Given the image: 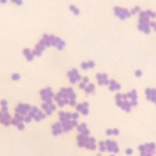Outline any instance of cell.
<instances>
[{
    "label": "cell",
    "mask_w": 156,
    "mask_h": 156,
    "mask_svg": "<svg viewBox=\"0 0 156 156\" xmlns=\"http://www.w3.org/2000/svg\"><path fill=\"white\" fill-rule=\"evenodd\" d=\"M54 46H55L57 50H62V49L66 46V43H65L63 39L56 37V38H55V41H54Z\"/></svg>",
    "instance_id": "26"
},
{
    "label": "cell",
    "mask_w": 156,
    "mask_h": 156,
    "mask_svg": "<svg viewBox=\"0 0 156 156\" xmlns=\"http://www.w3.org/2000/svg\"><path fill=\"white\" fill-rule=\"evenodd\" d=\"M76 111L83 116H87L89 113V104L87 101H83V102H79L76 105Z\"/></svg>",
    "instance_id": "11"
},
{
    "label": "cell",
    "mask_w": 156,
    "mask_h": 156,
    "mask_svg": "<svg viewBox=\"0 0 156 156\" xmlns=\"http://www.w3.org/2000/svg\"><path fill=\"white\" fill-rule=\"evenodd\" d=\"M11 119H12V117H11V115H10L9 111L7 112H4V111L0 110V123L1 124H4L5 127H9L11 124Z\"/></svg>",
    "instance_id": "13"
},
{
    "label": "cell",
    "mask_w": 156,
    "mask_h": 156,
    "mask_svg": "<svg viewBox=\"0 0 156 156\" xmlns=\"http://www.w3.org/2000/svg\"><path fill=\"white\" fill-rule=\"evenodd\" d=\"M67 119H72V112H67V111H60L58 112V121L63 122Z\"/></svg>",
    "instance_id": "24"
},
{
    "label": "cell",
    "mask_w": 156,
    "mask_h": 156,
    "mask_svg": "<svg viewBox=\"0 0 156 156\" xmlns=\"http://www.w3.org/2000/svg\"><path fill=\"white\" fill-rule=\"evenodd\" d=\"M39 95H40L43 101H52L54 96H55V93L52 91V89L50 87H46V88H43L39 91Z\"/></svg>",
    "instance_id": "5"
},
{
    "label": "cell",
    "mask_w": 156,
    "mask_h": 156,
    "mask_svg": "<svg viewBox=\"0 0 156 156\" xmlns=\"http://www.w3.org/2000/svg\"><path fill=\"white\" fill-rule=\"evenodd\" d=\"M110 156H116V155H115V154H111V155H110Z\"/></svg>",
    "instance_id": "48"
},
{
    "label": "cell",
    "mask_w": 156,
    "mask_h": 156,
    "mask_svg": "<svg viewBox=\"0 0 156 156\" xmlns=\"http://www.w3.org/2000/svg\"><path fill=\"white\" fill-rule=\"evenodd\" d=\"M55 35H52V34H44L43 37H41V41L45 44V46L48 48V46H54V41H55Z\"/></svg>",
    "instance_id": "15"
},
{
    "label": "cell",
    "mask_w": 156,
    "mask_h": 156,
    "mask_svg": "<svg viewBox=\"0 0 156 156\" xmlns=\"http://www.w3.org/2000/svg\"><path fill=\"white\" fill-rule=\"evenodd\" d=\"M140 12H141V11H140V7H138V6L134 7L133 10H130V15H139Z\"/></svg>",
    "instance_id": "35"
},
{
    "label": "cell",
    "mask_w": 156,
    "mask_h": 156,
    "mask_svg": "<svg viewBox=\"0 0 156 156\" xmlns=\"http://www.w3.org/2000/svg\"><path fill=\"white\" fill-rule=\"evenodd\" d=\"M58 93L65 98V101H66V105H76V100H77V95L74 93V90L72 88H61L58 90Z\"/></svg>",
    "instance_id": "1"
},
{
    "label": "cell",
    "mask_w": 156,
    "mask_h": 156,
    "mask_svg": "<svg viewBox=\"0 0 156 156\" xmlns=\"http://www.w3.org/2000/svg\"><path fill=\"white\" fill-rule=\"evenodd\" d=\"M105 143H106V147H107V151H108V152L116 155V154L119 151V147H118V145H117V143H116L115 140L107 139V140H105Z\"/></svg>",
    "instance_id": "12"
},
{
    "label": "cell",
    "mask_w": 156,
    "mask_h": 156,
    "mask_svg": "<svg viewBox=\"0 0 156 156\" xmlns=\"http://www.w3.org/2000/svg\"><path fill=\"white\" fill-rule=\"evenodd\" d=\"M68 9H69V11H71V12H72L73 15H77V16H78V15L80 13L79 9H78V7L76 6V5H69V6H68Z\"/></svg>",
    "instance_id": "32"
},
{
    "label": "cell",
    "mask_w": 156,
    "mask_h": 156,
    "mask_svg": "<svg viewBox=\"0 0 156 156\" xmlns=\"http://www.w3.org/2000/svg\"><path fill=\"white\" fill-rule=\"evenodd\" d=\"M11 79H12L13 82H17V80H20V79H21V74H20V73H17V72H15V73H12V74H11Z\"/></svg>",
    "instance_id": "34"
},
{
    "label": "cell",
    "mask_w": 156,
    "mask_h": 156,
    "mask_svg": "<svg viewBox=\"0 0 156 156\" xmlns=\"http://www.w3.org/2000/svg\"><path fill=\"white\" fill-rule=\"evenodd\" d=\"M139 151L140 154H150L154 155L156 151V145L154 143H147V144H143L139 146Z\"/></svg>",
    "instance_id": "8"
},
{
    "label": "cell",
    "mask_w": 156,
    "mask_h": 156,
    "mask_svg": "<svg viewBox=\"0 0 156 156\" xmlns=\"http://www.w3.org/2000/svg\"><path fill=\"white\" fill-rule=\"evenodd\" d=\"M85 87H87V83H84V82H82V80H80V82H79V88L84 90V88H85Z\"/></svg>",
    "instance_id": "39"
},
{
    "label": "cell",
    "mask_w": 156,
    "mask_h": 156,
    "mask_svg": "<svg viewBox=\"0 0 156 156\" xmlns=\"http://www.w3.org/2000/svg\"><path fill=\"white\" fill-rule=\"evenodd\" d=\"M62 123V129H63V133L66 132H69L72 130L73 128H76L78 126V122L76 119H67V121H63L61 122Z\"/></svg>",
    "instance_id": "10"
},
{
    "label": "cell",
    "mask_w": 156,
    "mask_h": 156,
    "mask_svg": "<svg viewBox=\"0 0 156 156\" xmlns=\"http://www.w3.org/2000/svg\"><path fill=\"white\" fill-rule=\"evenodd\" d=\"M150 26H151V28H154V30L156 32V22H154V21H150Z\"/></svg>",
    "instance_id": "41"
},
{
    "label": "cell",
    "mask_w": 156,
    "mask_h": 156,
    "mask_svg": "<svg viewBox=\"0 0 156 156\" xmlns=\"http://www.w3.org/2000/svg\"><path fill=\"white\" fill-rule=\"evenodd\" d=\"M0 110L4 111V112H7V111H9V104H7V100H5V99L0 100Z\"/></svg>",
    "instance_id": "30"
},
{
    "label": "cell",
    "mask_w": 156,
    "mask_h": 156,
    "mask_svg": "<svg viewBox=\"0 0 156 156\" xmlns=\"http://www.w3.org/2000/svg\"><path fill=\"white\" fill-rule=\"evenodd\" d=\"M140 156H152V155H150V154H140Z\"/></svg>",
    "instance_id": "46"
},
{
    "label": "cell",
    "mask_w": 156,
    "mask_h": 156,
    "mask_svg": "<svg viewBox=\"0 0 156 156\" xmlns=\"http://www.w3.org/2000/svg\"><path fill=\"white\" fill-rule=\"evenodd\" d=\"M124 95H126V98L129 100V102H130L132 107H134V106H136V105H138V100H136L138 94H136V91H135V90H130V91H128V93H127V94H124Z\"/></svg>",
    "instance_id": "14"
},
{
    "label": "cell",
    "mask_w": 156,
    "mask_h": 156,
    "mask_svg": "<svg viewBox=\"0 0 156 156\" xmlns=\"http://www.w3.org/2000/svg\"><path fill=\"white\" fill-rule=\"evenodd\" d=\"M45 44L41 41V40H39L38 43H37V45H35V48L33 49V54H34V56L37 57V56H41L43 55V52H44V50H45Z\"/></svg>",
    "instance_id": "16"
},
{
    "label": "cell",
    "mask_w": 156,
    "mask_h": 156,
    "mask_svg": "<svg viewBox=\"0 0 156 156\" xmlns=\"http://www.w3.org/2000/svg\"><path fill=\"white\" fill-rule=\"evenodd\" d=\"M12 4H15V5H17V6H21L22 4H23V1L22 0H10Z\"/></svg>",
    "instance_id": "36"
},
{
    "label": "cell",
    "mask_w": 156,
    "mask_h": 156,
    "mask_svg": "<svg viewBox=\"0 0 156 156\" xmlns=\"http://www.w3.org/2000/svg\"><path fill=\"white\" fill-rule=\"evenodd\" d=\"M6 2H7V0H0V4H1V5H5Z\"/></svg>",
    "instance_id": "45"
},
{
    "label": "cell",
    "mask_w": 156,
    "mask_h": 156,
    "mask_svg": "<svg viewBox=\"0 0 156 156\" xmlns=\"http://www.w3.org/2000/svg\"><path fill=\"white\" fill-rule=\"evenodd\" d=\"M67 77H68V80L71 82V84H76V83H79L82 80V77L78 72L77 68H71L68 72H67Z\"/></svg>",
    "instance_id": "6"
},
{
    "label": "cell",
    "mask_w": 156,
    "mask_h": 156,
    "mask_svg": "<svg viewBox=\"0 0 156 156\" xmlns=\"http://www.w3.org/2000/svg\"><path fill=\"white\" fill-rule=\"evenodd\" d=\"M76 129L78 130V134H84V135H90V130L87 126V123H80L76 127Z\"/></svg>",
    "instance_id": "19"
},
{
    "label": "cell",
    "mask_w": 156,
    "mask_h": 156,
    "mask_svg": "<svg viewBox=\"0 0 156 156\" xmlns=\"http://www.w3.org/2000/svg\"><path fill=\"white\" fill-rule=\"evenodd\" d=\"M145 95H146V99L150 100V101H154L155 96H156V89L154 88H147L145 89Z\"/></svg>",
    "instance_id": "25"
},
{
    "label": "cell",
    "mask_w": 156,
    "mask_h": 156,
    "mask_svg": "<svg viewBox=\"0 0 156 156\" xmlns=\"http://www.w3.org/2000/svg\"><path fill=\"white\" fill-rule=\"evenodd\" d=\"M145 13H146V16H147L150 20H154V18L156 17V12H154V11H151V10H146Z\"/></svg>",
    "instance_id": "33"
},
{
    "label": "cell",
    "mask_w": 156,
    "mask_h": 156,
    "mask_svg": "<svg viewBox=\"0 0 156 156\" xmlns=\"http://www.w3.org/2000/svg\"><path fill=\"white\" fill-rule=\"evenodd\" d=\"M78 116H79V113L78 112H72V119H78Z\"/></svg>",
    "instance_id": "38"
},
{
    "label": "cell",
    "mask_w": 156,
    "mask_h": 156,
    "mask_svg": "<svg viewBox=\"0 0 156 156\" xmlns=\"http://www.w3.org/2000/svg\"><path fill=\"white\" fill-rule=\"evenodd\" d=\"M88 138L89 135H84V134H78L77 135V144L79 147H84L87 141H88Z\"/></svg>",
    "instance_id": "21"
},
{
    "label": "cell",
    "mask_w": 156,
    "mask_h": 156,
    "mask_svg": "<svg viewBox=\"0 0 156 156\" xmlns=\"http://www.w3.org/2000/svg\"><path fill=\"white\" fill-rule=\"evenodd\" d=\"M96 82L99 85H107L110 79L106 73H96Z\"/></svg>",
    "instance_id": "17"
},
{
    "label": "cell",
    "mask_w": 156,
    "mask_h": 156,
    "mask_svg": "<svg viewBox=\"0 0 156 156\" xmlns=\"http://www.w3.org/2000/svg\"><path fill=\"white\" fill-rule=\"evenodd\" d=\"M113 13H115V16L118 17L119 20H126V18H128L129 16H132V15H130V10L124 9V7H121V6L113 7Z\"/></svg>",
    "instance_id": "4"
},
{
    "label": "cell",
    "mask_w": 156,
    "mask_h": 156,
    "mask_svg": "<svg viewBox=\"0 0 156 156\" xmlns=\"http://www.w3.org/2000/svg\"><path fill=\"white\" fill-rule=\"evenodd\" d=\"M105 133H106V135H110V136H111V135H112V128L106 129V132H105Z\"/></svg>",
    "instance_id": "42"
},
{
    "label": "cell",
    "mask_w": 156,
    "mask_h": 156,
    "mask_svg": "<svg viewBox=\"0 0 156 156\" xmlns=\"http://www.w3.org/2000/svg\"><path fill=\"white\" fill-rule=\"evenodd\" d=\"M115 100H116V105H117L118 107H121L123 111L129 112V111L132 110V105H130L129 100L126 98L124 94H117V95L115 96Z\"/></svg>",
    "instance_id": "2"
},
{
    "label": "cell",
    "mask_w": 156,
    "mask_h": 156,
    "mask_svg": "<svg viewBox=\"0 0 156 156\" xmlns=\"http://www.w3.org/2000/svg\"><path fill=\"white\" fill-rule=\"evenodd\" d=\"M54 101H55V104H56V106H60V107H63L65 105H66V101H65V98L57 91L56 94H55V96H54Z\"/></svg>",
    "instance_id": "20"
},
{
    "label": "cell",
    "mask_w": 156,
    "mask_h": 156,
    "mask_svg": "<svg viewBox=\"0 0 156 156\" xmlns=\"http://www.w3.org/2000/svg\"><path fill=\"white\" fill-rule=\"evenodd\" d=\"M84 147H85V149H88V150H95V149L98 147L95 138H93V136H90V135H89L88 141H87V144H85V146H84Z\"/></svg>",
    "instance_id": "22"
},
{
    "label": "cell",
    "mask_w": 156,
    "mask_h": 156,
    "mask_svg": "<svg viewBox=\"0 0 156 156\" xmlns=\"http://www.w3.org/2000/svg\"><path fill=\"white\" fill-rule=\"evenodd\" d=\"M41 110H43V112H44L46 116H49V115H51V113L56 110V104H54L52 101H43V104H41Z\"/></svg>",
    "instance_id": "9"
},
{
    "label": "cell",
    "mask_w": 156,
    "mask_h": 156,
    "mask_svg": "<svg viewBox=\"0 0 156 156\" xmlns=\"http://www.w3.org/2000/svg\"><path fill=\"white\" fill-rule=\"evenodd\" d=\"M98 149H99V151H100V152L107 151V147H106V143H105V140H101V141H99V143H98Z\"/></svg>",
    "instance_id": "31"
},
{
    "label": "cell",
    "mask_w": 156,
    "mask_h": 156,
    "mask_svg": "<svg viewBox=\"0 0 156 156\" xmlns=\"http://www.w3.org/2000/svg\"><path fill=\"white\" fill-rule=\"evenodd\" d=\"M30 105H28V104H24V102H21V104H17V106L15 107V113L16 115H18V116H26L28 112H29V110H30Z\"/></svg>",
    "instance_id": "7"
},
{
    "label": "cell",
    "mask_w": 156,
    "mask_h": 156,
    "mask_svg": "<svg viewBox=\"0 0 156 156\" xmlns=\"http://www.w3.org/2000/svg\"><path fill=\"white\" fill-rule=\"evenodd\" d=\"M152 102H155V104H156V96H155V99H154V101H152Z\"/></svg>",
    "instance_id": "47"
},
{
    "label": "cell",
    "mask_w": 156,
    "mask_h": 156,
    "mask_svg": "<svg viewBox=\"0 0 156 156\" xmlns=\"http://www.w3.org/2000/svg\"><path fill=\"white\" fill-rule=\"evenodd\" d=\"M96 156H101V154H98V155H96Z\"/></svg>",
    "instance_id": "49"
},
{
    "label": "cell",
    "mask_w": 156,
    "mask_h": 156,
    "mask_svg": "<svg viewBox=\"0 0 156 156\" xmlns=\"http://www.w3.org/2000/svg\"><path fill=\"white\" fill-rule=\"evenodd\" d=\"M28 113H29V115L32 116V118H33L34 121H37V122L43 121V119L46 117V115L43 112V110L39 108V107H35V106H32Z\"/></svg>",
    "instance_id": "3"
},
{
    "label": "cell",
    "mask_w": 156,
    "mask_h": 156,
    "mask_svg": "<svg viewBox=\"0 0 156 156\" xmlns=\"http://www.w3.org/2000/svg\"><path fill=\"white\" fill-rule=\"evenodd\" d=\"M23 55H24V57H26L27 61H32V60L35 57L34 54H33V50H30V49H28V48L23 49Z\"/></svg>",
    "instance_id": "28"
},
{
    "label": "cell",
    "mask_w": 156,
    "mask_h": 156,
    "mask_svg": "<svg viewBox=\"0 0 156 156\" xmlns=\"http://www.w3.org/2000/svg\"><path fill=\"white\" fill-rule=\"evenodd\" d=\"M51 133L55 135V136H57V135H60L61 133H63V129H62V123L58 121V122H55L52 126H51Z\"/></svg>",
    "instance_id": "18"
},
{
    "label": "cell",
    "mask_w": 156,
    "mask_h": 156,
    "mask_svg": "<svg viewBox=\"0 0 156 156\" xmlns=\"http://www.w3.org/2000/svg\"><path fill=\"white\" fill-rule=\"evenodd\" d=\"M107 87H108V89H110L111 91H117V90L121 89V84H119L117 80H115V79H110Z\"/></svg>",
    "instance_id": "23"
},
{
    "label": "cell",
    "mask_w": 156,
    "mask_h": 156,
    "mask_svg": "<svg viewBox=\"0 0 156 156\" xmlns=\"http://www.w3.org/2000/svg\"><path fill=\"white\" fill-rule=\"evenodd\" d=\"M126 154H127V155H132V154H133V149H130V147L126 149Z\"/></svg>",
    "instance_id": "43"
},
{
    "label": "cell",
    "mask_w": 156,
    "mask_h": 156,
    "mask_svg": "<svg viewBox=\"0 0 156 156\" xmlns=\"http://www.w3.org/2000/svg\"><path fill=\"white\" fill-rule=\"evenodd\" d=\"M95 67V62L93 60H88V61H83L80 63V68L82 69H91Z\"/></svg>",
    "instance_id": "27"
},
{
    "label": "cell",
    "mask_w": 156,
    "mask_h": 156,
    "mask_svg": "<svg viewBox=\"0 0 156 156\" xmlns=\"http://www.w3.org/2000/svg\"><path fill=\"white\" fill-rule=\"evenodd\" d=\"M84 91H85L87 94H94V93H95V85H94L93 83H88L87 87L84 88Z\"/></svg>",
    "instance_id": "29"
},
{
    "label": "cell",
    "mask_w": 156,
    "mask_h": 156,
    "mask_svg": "<svg viewBox=\"0 0 156 156\" xmlns=\"http://www.w3.org/2000/svg\"><path fill=\"white\" fill-rule=\"evenodd\" d=\"M82 82H84V83H89V79H88V77H82Z\"/></svg>",
    "instance_id": "44"
},
{
    "label": "cell",
    "mask_w": 156,
    "mask_h": 156,
    "mask_svg": "<svg viewBox=\"0 0 156 156\" xmlns=\"http://www.w3.org/2000/svg\"><path fill=\"white\" fill-rule=\"evenodd\" d=\"M134 74H135V77H138V78H139V77H141V74H143V72H141L140 69H136V71L134 72Z\"/></svg>",
    "instance_id": "37"
},
{
    "label": "cell",
    "mask_w": 156,
    "mask_h": 156,
    "mask_svg": "<svg viewBox=\"0 0 156 156\" xmlns=\"http://www.w3.org/2000/svg\"><path fill=\"white\" fill-rule=\"evenodd\" d=\"M119 134V130L117 128H112V135H118Z\"/></svg>",
    "instance_id": "40"
}]
</instances>
